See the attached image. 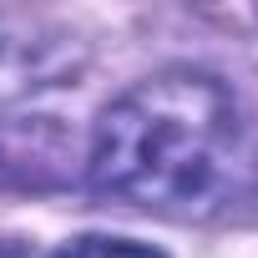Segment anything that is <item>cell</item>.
Listing matches in <instances>:
<instances>
[{"label":"cell","instance_id":"1","mask_svg":"<svg viewBox=\"0 0 258 258\" xmlns=\"http://www.w3.org/2000/svg\"><path fill=\"white\" fill-rule=\"evenodd\" d=\"M238 152V101L213 71L167 66L126 86L91 132L86 177L101 198L192 213L213 203Z\"/></svg>","mask_w":258,"mask_h":258},{"label":"cell","instance_id":"2","mask_svg":"<svg viewBox=\"0 0 258 258\" xmlns=\"http://www.w3.org/2000/svg\"><path fill=\"white\" fill-rule=\"evenodd\" d=\"M81 71V41L41 21H0V101L61 86Z\"/></svg>","mask_w":258,"mask_h":258},{"label":"cell","instance_id":"4","mask_svg":"<svg viewBox=\"0 0 258 258\" xmlns=\"http://www.w3.org/2000/svg\"><path fill=\"white\" fill-rule=\"evenodd\" d=\"M0 258H36V248H26L21 238H0Z\"/></svg>","mask_w":258,"mask_h":258},{"label":"cell","instance_id":"3","mask_svg":"<svg viewBox=\"0 0 258 258\" xmlns=\"http://www.w3.org/2000/svg\"><path fill=\"white\" fill-rule=\"evenodd\" d=\"M51 258H167V253H162V248H152V243H137V238L86 233V238H71L66 248H56Z\"/></svg>","mask_w":258,"mask_h":258}]
</instances>
